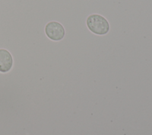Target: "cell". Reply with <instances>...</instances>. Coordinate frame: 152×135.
I'll list each match as a JSON object with an SVG mask.
<instances>
[{"label": "cell", "instance_id": "cell-1", "mask_svg": "<svg viewBox=\"0 0 152 135\" xmlns=\"http://www.w3.org/2000/svg\"><path fill=\"white\" fill-rule=\"evenodd\" d=\"M87 25L93 33L98 35H104L109 30V24L107 20L98 14L90 15L87 19Z\"/></svg>", "mask_w": 152, "mask_h": 135}, {"label": "cell", "instance_id": "cell-2", "mask_svg": "<svg viewBox=\"0 0 152 135\" xmlns=\"http://www.w3.org/2000/svg\"><path fill=\"white\" fill-rule=\"evenodd\" d=\"M45 33L50 39L54 41L62 40L65 36L64 28L60 23L56 21H52L46 24Z\"/></svg>", "mask_w": 152, "mask_h": 135}, {"label": "cell", "instance_id": "cell-3", "mask_svg": "<svg viewBox=\"0 0 152 135\" xmlns=\"http://www.w3.org/2000/svg\"><path fill=\"white\" fill-rule=\"evenodd\" d=\"M12 57L10 53L5 49H0V72H8L12 68Z\"/></svg>", "mask_w": 152, "mask_h": 135}]
</instances>
